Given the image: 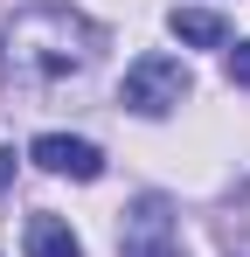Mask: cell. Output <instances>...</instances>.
Returning a JSON list of instances; mask_svg holds the SVG:
<instances>
[{
    "mask_svg": "<svg viewBox=\"0 0 250 257\" xmlns=\"http://www.w3.org/2000/svg\"><path fill=\"white\" fill-rule=\"evenodd\" d=\"M28 160L42 174H70V181H97L104 174V153L90 139H70V132H42L35 146H28Z\"/></svg>",
    "mask_w": 250,
    "mask_h": 257,
    "instance_id": "4",
    "label": "cell"
},
{
    "mask_svg": "<svg viewBox=\"0 0 250 257\" xmlns=\"http://www.w3.org/2000/svg\"><path fill=\"white\" fill-rule=\"evenodd\" d=\"M229 77L250 90V42H236V49H229Z\"/></svg>",
    "mask_w": 250,
    "mask_h": 257,
    "instance_id": "7",
    "label": "cell"
},
{
    "mask_svg": "<svg viewBox=\"0 0 250 257\" xmlns=\"http://www.w3.org/2000/svg\"><path fill=\"white\" fill-rule=\"evenodd\" d=\"M167 28H174L181 42H195V49H222V42H229V21H222V14H208V7H174V14H167Z\"/></svg>",
    "mask_w": 250,
    "mask_h": 257,
    "instance_id": "5",
    "label": "cell"
},
{
    "mask_svg": "<svg viewBox=\"0 0 250 257\" xmlns=\"http://www.w3.org/2000/svg\"><path fill=\"white\" fill-rule=\"evenodd\" d=\"M118 97H125V111H139V118H167L181 97H188V70H181V56H139L132 70H125V84H118Z\"/></svg>",
    "mask_w": 250,
    "mask_h": 257,
    "instance_id": "2",
    "label": "cell"
},
{
    "mask_svg": "<svg viewBox=\"0 0 250 257\" xmlns=\"http://www.w3.org/2000/svg\"><path fill=\"white\" fill-rule=\"evenodd\" d=\"M118 250L125 257H181V236H174V215H167L160 195H139L118 222Z\"/></svg>",
    "mask_w": 250,
    "mask_h": 257,
    "instance_id": "3",
    "label": "cell"
},
{
    "mask_svg": "<svg viewBox=\"0 0 250 257\" xmlns=\"http://www.w3.org/2000/svg\"><path fill=\"white\" fill-rule=\"evenodd\" d=\"M28 257H83V243L70 236V222L35 215V222H28Z\"/></svg>",
    "mask_w": 250,
    "mask_h": 257,
    "instance_id": "6",
    "label": "cell"
},
{
    "mask_svg": "<svg viewBox=\"0 0 250 257\" xmlns=\"http://www.w3.org/2000/svg\"><path fill=\"white\" fill-rule=\"evenodd\" d=\"M90 56H97V28L77 7H56V0L21 7L0 35V70L28 90H49L63 77H77V70H90Z\"/></svg>",
    "mask_w": 250,
    "mask_h": 257,
    "instance_id": "1",
    "label": "cell"
}]
</instances>
